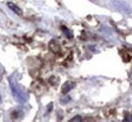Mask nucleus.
Instances as JSON below:
<instances>
[{"instance_id":"obj_1","label":"nucleus","mask_w":132,"mask_h":122,"mask_svg":"<svg viewBox=\"0 0 132 122\" xmlns=\"http://www.w3.org/2000/svg\"><path fill=\"white\" fill-rule=\"evenodd\" d=\"M8 80H9V87H10L11 94H12L13 98L15 99V101L18 102V103H20V104L26 103L27 100H28V95H27V93L18 86L16 80H15L13 77L10 76V77L8 78Z\"/></svg>"},{"instance_id":"obj_2","label":"nucleus","mask_w":132,"mask_h":122,"mask_svg":"<svg viewBox=\"0 0 132 122\" xmlns=\"http://www.w3.org/2000/svg\"><path fill=\"white\" fill-rule=\"evenodd\" d=\"M111 5L116 8L117 10L125 13V14H131L132 8L131 6L124 0H112L111 1Z\"/></svg>"},{"instance_id":"obj_3","label":"nucleus","mask_w":132,"mask_h":122,"mask_svg":"<svg viewBox=\"0 0 132 122\" xmlns=\"http://www.w3.org/2000/svg\"><path fill=\"white\" fill-rule=\"evenodd\" d=\"M7 6L9 7V9L10 10H12L15 14H18V15H21V13H22V11H21V9L17 6V5H15L14 3H11V2H8L7 3Z\"/></svg>"},{"instance_id":"obj_4","label":"nucleus","mask_w":132,"mask_h":122,"mask_svg":"<svg viewBox=\"0 0 132 122\" xmlns=\"http://www.w3.org/2000/svg\"><path fill=\"white\" fill-rule=\"evenodd\" d=\"M72 87H73V84H71L70 82L65 83V84L62 86V93H63V94H67V93L72 88Z\"/></svg>"},{"instance_id":"obj_5","label":"nucleus","mask_w":132,"mask_h":122,"mask_svg":"<svg viewBox=\"0 0 132 122\" xmlns=\"http://www.w3.org/2000/svg\"><path fill=\"white\" fill-rule=\"evenodd\" d=\"M81 118L80 117H74V118H72V120H80Z\"/></svg>"},{"instance_id":"obj_6","label":"nucleus","mask_w":132,"mask_h":122,"mask_svg":"<svg viewBox=\"0 0 132 122\" xmlns=\"http://www.w3.org/2000/svg\"><path fill=\"white\" fill-rule=\"evenodd\" d=\"M0 102H1V96H0Z\"/></svg>"}]
</instances>
